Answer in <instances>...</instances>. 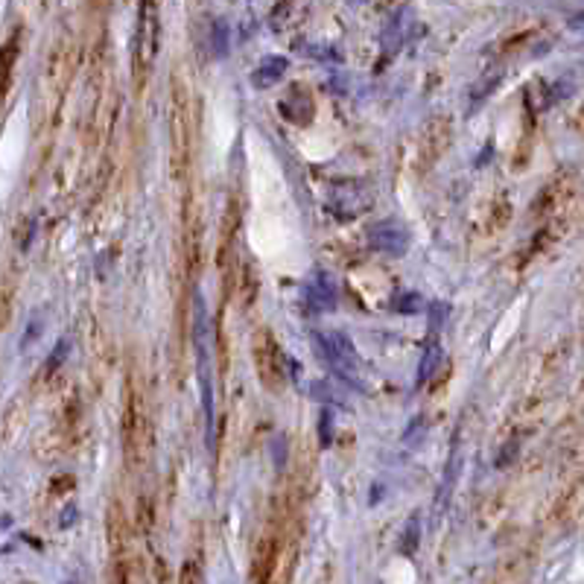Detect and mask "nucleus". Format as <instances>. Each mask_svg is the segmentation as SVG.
I'll use <instances>...</instances> for the list:
<instances>
[{
	"label": "nucleus",
	"instance_id": "f3484780",
	"mask_svg": "<svg viewBox=\"0 0 584 584\" xmlns=\"http://www.w3.org/2000/svg\"><path fill=\"white\" fill-rule=\"evenodd\" d=\"M427 313H430V325L432 330H439L444 325V319L450 316V304H444V301H432L430 307H424Z\"/></svg>",
	"mask_w": 584,
	"mask_h": 584
},
{
	"label": "nucleus",
	"instance_id": "423d86ee",
	"mask_svg": "<svg viewBox=\"0 0 584 584\" xmlns=\"http://www.w3.org/2000/svg\"><path fill=\"white\" fill-rule=\"evenodd\" d=\"M141 406H138V397H134L132 386L126 389V409H123V444H126V459L134 465L138 462V447H141Z\"/></svg>",
	"mask_w": 584,
	"mask_h": 584
},
{
	"label": "nucleus",
	"instance_id": "f03ea898",
	"mask_svg": "<svg viewBox=\"0 0 584 584\" xmlns=\"http://www.w3.org/2000/svg\"><path fill=\"white\" fill-rule=\"evenodd\" d=\"M252 354H255L257 377L269 392H281L287 386V354H283V348L275 342V337L269 330H260L255 337Z\"/></svg>",
	"mask_w": 584,
	"mask_h": 584
},
{
	"label": "nucleus",
	"instance_id": "ddd939ff",
	"mask_svg": "<svg viewBox=\"0 0 584 584\" xmlns=\"http://www.w3.org/2000/svg\"><path fill=\"white\" fill-rule=\"evenodd\" d=\"M418 543H421V524H418V514H413L406 520L403 532H401V552L403 555H415Z\"/></svg>",
	"mask_w": 584,
	"mask_h": 584
},
{
	"label": "nucleus",
	"instance_id": "a211bd4d",
	"mask_svg": "<svg viewBox=\"0 0 584 584\" xmlns=\"http://www.w3.org/2000/svg\"><path fill=\"white\" fill-rule=\"evenodd\" d=\"M310 394H313L316 401H325V403H328V401H330V403L337 401V394H333V389L328 386V383H321V380L310 383Z\"/></svg>",
	"mask_w": 584,
	"mask_h": 584
},
{
	"label": "nucleus",
	"instance_id": "39448f33",
	"mask_svg": "<svg viewBox=\"0 0 584 584\" xmlns=\"http://www.w3.org/2000/svg\"><path fill=\"white\" fill-rule=\"evenodd\" d=\"M304 301L310 304V310H316V313H328V310H337V283L328 275V272H316L313 278L304 283Z\"/></svg>",
	"mask_w": 584,
	"mask_h": 584
},
{
	"label": "nucleus",
	"instance_id": "412c9836",
	"mask_svg": "<svg viewBox=\"0 0 584 584\" xmlns=\"http://www.w3.org/2000/svg\"><path fill=\"white\" fill-rule=\"evenodd\" d=\"M181 581H202V573H196V570L190 567V561H188V567H184V573H181Z\"/></svg>",
	"mask_w": 584,
	"mask_h": 584
},
{
	"label": "nucleus",
	"instance_id": "2eb2a0df",
	"mask_svg": "<svg viewBox=\"0 0 584 584\" xmlns=\"http://www.w3.org/2000/svg\"><path fill=\"white\" fill-rule=\"evenodd\" d=\"M15 47H18V35L4 47V53H0V88L6 85V77H9V70H12V61H15V56H18Z\"/></svg>",
	"mask_w": 584,
	"mask_h": 584
},
{
	"label": "nucleus",
	"instance_id": "7ed1b4c3",
	"mask_svg": "<svg viewBox=\"0 0 584 584\" xmlns=\"http://www.w3.org/2000/svg\"><path fill=\"white\" fill-rule=\"evenodd\" d=\"M368 246L375 248L380 255H389V257H403L413 246V234L397 219H383L377 226L368 228Z\"/></svg>",
	"mask_w": 584,
	"mask_h": 584
},
{
	"label": "nucleus",
	"instance_id": "dca6fc26",
	"mask_svg": "<svg viewBox=\"0 0 584 584\" xmlns=\"http://www.w3.org/2000/svg\"><path fill=\"white\" fill-rule=\"evenodd\" d=\"M330 441H333V413L330 409H321L319 413V444L330 447Z\"/></svg>",
	"mask_w": 584,
	"mask_h": 584
},
{
	"label": "nucleus",
	"instance_id": "f257e3e1",
	"mask_svg": "<svg viewBox=\"0 0 584 584\" xmlns=\"http://www.w3.org/2000/svg\"><path fill=\"white\" fill-rule=\"evenodd\" d=\"M313 351L321 359V366L330 368L339 380L348 383V386H354L357 392H366L359 351L342 330H328V333L316 330L313 333Z\"/></svg>",
	"mask_w": 584,
	"mask_h": 584
},
{
	"label": "nucleus",
	"instance_id": "9d476101",
	"mask_svg": "<svg viewBox=\"0 0 584 584\" xmlns=\"http://www.w3.org/2000/svg\"><path fill=\"white\" fill-rule=\"evenodd\" d=\"M439 366H441V345L439 342H430L424 357H421V363H418V386L430 383Z\"/></svg>",
	"mask_w": 584,
	"mask_h": 584
},
{
	"label": "nucleus",
	"instance_id": "f8f14e48",
	"mask_svg": "<svg viewBox=\"0 0 584 584\" xmlns=\"http://www.w3.org/2000/svg\"><path fill=\"white\" fill-rule=\"evenodd\" d=\"M392 310L403 316H418V313H424V298L418 292H401L392 298Z\"/></svg>",
	"mask_w": 584,
	"mask_h": 584
},
{
	"label": "nucleus",
	"instance_id": "9b49d317",
	"mask_svg": "<svg viewBox=\"0 0 584 584\" xmlns=\"http://www.w3.org/2000/svg\"><path fill=\"white\" fill-rule=\"evenodd\" d=\"M257 290H260L257 269H255V264H246V266H243V275H240V298H243V307H252V301L257 298Z\"/></svg>",
	"mask_w": 584,
	"mask_h": 584
},
{
	"label": "nucleus",
	"instance_id": "4468645a",
	"mask_svg": "<svg viewBox=\"0 0 584 584\" xmlns=\"http://www.w3.org/2000/svg\"><path fill=\"white\" fill-rule=\"evenodd\" d=\"M68 351H70V339H68V337H65V339H59V342H56V348H53V354H50V359L44 363V375H47V377H53V375H56L59 366L68 359Z\"/></svg>",
	"mask_w": 584,
	"mask_h": 584
},
{
	"label": "nucleus",
	"instance_id": "6ab92c4d",
	"mask_svg": "<svg viewBox=\"0 0 584 584\" xmlns=\"http://www.w3.org/2000/svg\"><path fill=\"white\" fill-rule=\"evenodd\" d=\"M39 333H42V319L35 316L32 321H30V328H27V333L21 337V348H30L35 339H39Z\"/></svg>",
	"mask_w": 584,
	"mask_h": 584
},
{
	"label": "nucleus",
	"instance_id": "20e7f679",
	"mask_svg": "<svg viewBox=\"0 0 584 584\" xmlns=\"http://www.w3.org/2000/svg\"><path fill=\"white\" fill-rule=\"evenodd\" d=\"M158 9L155 0H141V15H138V35H134V68H141V53L146 50V59L153 61L158 53Z\"/></svg>",
	"mask_w": 584,
	"mask_h": 584
},
{
	"label": "nucleus",
	"instance_id": "0eeeda50",
	"mask_svg": "<svg viewBox=\"0 0 584 584\" xmlns=\"http://www.w3.org/2000/svg\"><path fill=\"white\" fill-rule=\"evenodd\" d=\"M290 68L287 56H266L260 59V65L252 70V88L255 91H269L275 88L278 82H283V73Z\"/></svg>",
	"mask_w": 584,
	"mask_h": 584
},
{
	"label": "nucleus",
	"instance_id": "1a4fd4ad",
	"mask_svg": "<svg viewBox=\"0 0 584 584\" xmlns=\"http://www.w3.org/2000/svg\"><path fill=\"white\" fill-rule=\"evenodd\" d=\"M228 50H231V30H228V23L217 18L214 23H210V53H214V59H226L228 56Z\"/></svg>",
	"mask_w": 584,
	"mask_h": 584
},
{
	"label": "nucleus",
	"instance_id": "6e6552de",
	"mask_svg": "<svg viewBox=\"0 0 584 584\" xmlns=\"http://www.w3.org/2000/svg\"><path fill=\"white\" fill-rule=\"evenodd\" d=\"M278 111L290 123H298V126H307L313 120V103H310V94H292L287 99H281Z\"/></svg>",
	"mask_w": 584,
	"mask_h": 584
},
{
	"label": "nucleus",
	"instance_id": "aec40b11",
	"mask_svg": "<svg viewBox=\"0 0 584 584\" xmlns=\"http://www.w3.org/2000/svg\"><path fill=\"white\" fill-rule=\"evenodd\" d=\"M514 453H517V447H514V444H505V447H503V453L494 459V465H496V468H505L508 462H512V456H514Z\"/></svg>",
	"mask_w": 584,
	"mask_h": 584
}]
</instances>
